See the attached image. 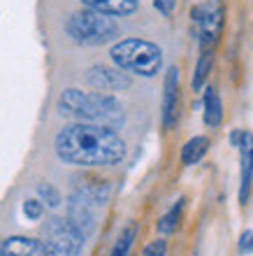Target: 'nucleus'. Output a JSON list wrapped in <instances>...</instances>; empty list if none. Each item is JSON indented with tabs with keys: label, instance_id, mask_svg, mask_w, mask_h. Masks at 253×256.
I'll return each mask as SVG.
<instances>
[{
	"label": "nucleus",
	"instance_id": "obj_22",
	"mask_svg": "<svg viewBox=\"0 0 253 256\" xmlns=\"http://www.w3.org/2000/svg\"><path fill=\"white\" fill-rule=\"evenodd\" d=\"M242 135H244V133H242V130H235V133H233V135H230V142H233L235 147H237V144H240V140H242Z\"/></svg>",
	"mask_w": 253,
	"mask_h": 256
},
{
	"label": "nucleus",
	"instance_id": "obj_21",
	"mask_svg": "<svg viewBox=\"0 0 253 256\" xmlns=\"http://www.w3.org/2000/svg\"><path fill=\"white\" fill-rule=\"evenodd\" d=\"M240 252L242 254H253V230H247L240 240Z\"/></svg>",
	"mask_w": 253,
	"mask_h": 256
},
{
	"label": "nucleus",
	"instance_id": "obj_1",
	"mask_svg": "<svg viewBox=\"0 0 253 256\" xmlns=\"http://www.w3.org/2000/svg\"><path fill=\"white\" fill-rule=\"evenodd\" d=\"M56 154L65 163L100 168L123 161L126 142L112 128L98 124H70L56 135Z\"/></svg>",
	"mask_w": 253,
	"mask_h": 256
},
{
	"label": "nucleus",
	"instance_id": "obj_4",
	"mask_svg": "<svg viewBox=\"0 0 253 256\" xmlns=\"http://www.w3.org/2000/svg\"><path fill=\"white\" fill-rule=\"evenodd\" d=\"M65 30L79 44H105V42L114 40L119 33L112 16L95 12V10H81V12L70 14Z\"/></svg>",
	"mask_w": 253,
	"mask_h": 256
},
{
	"label": "nucleus",
	"instance_id": "obj_6",
	"mask_svg": "<svg viewBox=\"0 0 253 256\" xmlns=\"http://www.w3.org/2000/svg\"><path fill=\"white\" fill-rule=\"evenodd\" d=\"M193 19L200 24L202 49H214V44L219 42L221 30H223V21H226L223 0H209L205 7L193 10Z\"/></svg>",
	"mask_w": 253,
	"mask_h": 256
},
{
	"label": "nucleus",
	"instance_id": "obj_9",
	"mask_svg": "<svg viewBox=\"0 0 253 256\" xmlns=\"http://www.w3.org/2000/svg\"><path fill=\"white\" fill-rule=\"evenodd\" d=\"M240 154H242V184H240V202L247 205L249 191H251L253 182V135L244 133L240 140Z\"/></svg>",
	"mask_w": 253,
	"mask_h": 256
},
{
	"label": "nucleus",
	"instance_id": "obj_13",
	"mask_svg": "<svg viewBox=\"0 0 253 256\" xmlns=\"http://www.w3.org/2000/svg\"><path fill=\"white\" fill-rule=\"evenodd\" d=\"M223 122V102H221V96L214 86H209L205 91V124L209 128L221 126Z\"/></svg>",
	"mask_w": 253,
	"mask_h": 256
},
{
	"label": "nucleus",
	"instance_id": "obj_19",
	"mask_svg": "<svg viewBox=\"0 0 253 256\" xmlns=\"http://www.w3.org/2000/svg\"><path fill=\"white\" fill-rule=\"evenodd\" d=\"M23 212H26L28 219H40L42 212H44V205H42V200H35V198H30V200L23 202Z\"/></svg>",
	"mask_w": 253,
	"mask_h": 256
},
{
	"label": "nucleus",
	"instance_id": "obj_11",
	"mask_svg": "<svg viewBox=\"0 0 253 256\" xmlns=\"http://www.w3.org/2000/svg\"><path fill=\"white\" fill-rule=\"evenodd\" d=\"M70 222L81 230V236H88L93 230L91 200H86L84 196H72V200H70Z\"/></svg>",
	"mask_w": 253,
	"mask_h": 256
},
{
	"label": "nucleus",
	"instance_id": "obj_2",
	"mask_svg": "<svg viewBox=\"0 0 253 256\" xmlns=\"http://www.w3.org/2000/svg\"><path fill=\"white\" fill-rule=\"evenodd\" d=\"M60 114L74 116L84 124H98V126H116L123 122V108L112 94L100 91H79V88H67L58 98Z\"/></svg>",
	"mask_w": 253,
	"mask_h": 256
},
{
	"label": "nucleus",
	"instance_id": "obj_16",
	"mask_svg": "<svg viewBox=\"0 0 253 256\" xmlns=\"http://www.w3.org/2000/svg\"><path fill=\"white\" fill-rule=\"evenodd\" d=\"M184 198L181 200H177V205H174L170 212H167L163 219H160V224H158V230L160 233H172L174 228H177V224H179V219H181V212H184Z\"/></svg>",
	"mask_w": 253,
	"mask_h": 256
},
{
	"label": "nucleus",
	"instance_id": "obj_20",
	"mask_svg": "<svg viewBox=\"0 0 253 256\" xmlns=\"http://www.w3.org/2000/svg\"><path fill=\"white\" fill-rule=\"evenodd\" d=\"M167 252V242L165 240H153L144 247V256H165Z\"/></svg>",
	"mask_w": 253,
	"mask_h": 256
},
{
	"label": "nucleus",
	"instance_id": "obj_18",
	"mask_svg": "<svg viewBox=\"0 0 253 256\" xmlns=\"http://www.w3.org/2000/svg\"><path fill=\"white\" fill-rule=\"evenodd\" d=\"M37 196H40L42 200L47 202L49 208H58V205H60V194L53 189L51 184H40V189H37Z\"/></svg>",
	"mask_w": 253,
	"mask_h": 256
},
{
	"label": "nucleus",
	"instance_id": "obj_15",
	"mask_svg": "<svg viewBox=\"0 0 253 256\" xmlns=\"http://www.w3.org/2000/svg\"><path fill=\"white\" fill-rule=\"evenodd\" d=\"M214 68V49H202V56L200 61H198V68H195V74H193V88L195 91H200L205 86L207 77L212 72Z\"/></svg>",
	"mask_w": 253,
	"mask_h": 256
},
{
	"label": "nucleus",
	"instance_id": "obj_17",
	"mask_svg": "<svg viewBox=\"0 0 253 256\" xmlns=\"http://www.w3.org/2000/svg\"><path fill=\"white\" fill-rule=\"evenodd\" d=\"M135 226H128L126 230H123V236L116 240V244H114L112 250V256H128L130 254V247H133V240H135Z\"/></svg>",
	"mask_w": 253,
	"mask_h": 256
},
{
	"label": "nucleus",
	"instance_id": "obj_12",
	"mask_svg": "<svg viewBox=\"0 0 253 256\" xmlns=\"http://www.w3.org/2000/svg\"><path fill=\"white\" fill-rule=\"evenodd\" d=\"M86 10H95L107 16H126L140 7V0H81Z\"/></svg>",
	"mask_w": 253,
	"mask_h": 256
},
{
	"label": "nucleus",
	"instance_id": "obj_3",
	"mask_svg": "<svg viewBox=\"0 0 253 256\" xmlns=\"http://www.w3.org/2000/svg\"><path fill=\"white\" fill-rule=\"evenodd\" d=\"M109 56L119 70H128V72L142 74V77H153L163 68V52L158 44L137 40V38L116 42Z\"/></svg>",
	"mask_w": 253,
	"mask_h": 256
},
{
	"label": "nucleus",
	"instance_id": "obj_8",
	"mask_svg": "<svg viewBox=\"0 0 253 256\" xmlns=\"http://www.w3.org/2000/svg\"><path fill=\"white\" fill-rule=\"evenodd\" d=\"M165 91H163V126L170 128L177 126L179 119V70L170 68L165 74Z\"/></svg>",
	"mask_w": 253,
	"mask_h": 256
},
{
	"label": "nucleus",
	"instance_id": "obj_10",
	"mask_svg": "<svg viewBox=\"0 0 253 256\" xmlns=\"http://www.w3.org/2000/svg\"><path fill=\"white\" fill-rule=\"evenodd\" d=\"M0 256H49V252L42 244V240L14 236L0 244Z\"/></svg>",
	"mask_w": 253,
	"mask_h": 256
},
{
	"label": "nucleus",
	"instance_id": "obj_7",
	"mask_svg": "<svg viewBox=\"0 0 253 256\" xmlns=\"http://www.w3.org/2000/svg\"><path fill=\"white\" fill-rule=\"evenodd\" d=\"M86 82L88 86H93L100 94H114V91H123L130 86V77L126 72L107 66H93L86 72Z\"/></svg>",
	"mask_w": 253,
	"mask_h": 256
},
{
	"label": "nucleus",
	"instance_id": "obj_14",
	"mask_svg": "<svg viewBox=\"0 0 253 256\" xmlns=\"http://www.w3.org/2000/svg\"><path fill=\"white\" fill-rule=\"evenodd\" d=\"M207 152H209V138L195 135L181 149V161H184V166H195V163H200L205 158Z\"/></svg>",
	"mask_w": 253,
	"mask_h": 256
},
{
	"label": "nucleus",
	"instance_id": "obj_5",
	"mask_svg": "<svg viewBox=\"0 0 253 256\" xmlns=\"http://www.w3.org/2000/svg\"><path fill=\"white\" fill-rule=\"evenodd\" d=\"M42 244L47 247L49 256H79L84 247V236L70 219L53 216L42 228Z\"/></svg>",
	"mask_w": 253,
	"mask_h": 256
}]
</instances>
